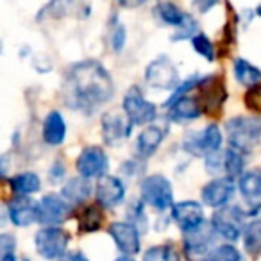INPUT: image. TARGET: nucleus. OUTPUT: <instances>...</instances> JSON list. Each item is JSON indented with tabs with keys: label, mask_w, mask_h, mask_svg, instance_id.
Here are the masks:
<instances>
[{
	"label": "nucleus",
	"mask_w": 261,
	"mask_h": 261,
	"mask_svg": "<svg viewBox=\"0 0 261 261\" xmlns=\"http://www.w3.org/2000/svg\"><path fill=\"white\" fill-rule=\"evenodd\" d=\"M199 91H200V98H199V106L202 109V113L207 115H218V111L222 109V104L227 98V91L225 86L222 83L220 77L217 75H210L206 79L199 81Z\"/></svg>",
	"instance_id": "nucleus-10"
},
{
	"label": "nucleus",
	"mask_w": 261,
	"mask_h": 261,
	"mask_svg": "<svg viewBox=\"0 0 261 261\" xmlns=\"http://www.w3.org/2000/svg\"><path fill=\"white\" fill-rule=\"evenodd\" d=\"M23 261H27V259H23Z\"/></svg>",
	"instance_id": "nucleus-50"
},
{
	"label": "nucleus",
	"mask_w": 261,
	"mask_h": 261,
	"mask_svg": "<svg viewBox=\"0 0 261 261\" xmlns=\"http://www.w3.org/2000/svg\"><path fill=\"white\" fill-rule=\"evenodd\" d=\"M70 211H72V207L63 197L48 193L40 202V218H38V222L48 225V227L63 224L70 217Z\"/></svg>",
	"instance_id": "nucleus-13"
},
{
	"label": "nucleus",
	"mask_w": 261,
	"mask_h": 261,
	"mask_svg": "<svg viewBox=\"0 0 261 261\" xmlns=\"http://www.w3.org/2000/svg\"><path fill=\"white\" fill-rule=\"evenodd\" d=\"M211 243V231L204 227V224L199 229L188 232L186 236V252L190 254H200L207 249Z\"/></svg>",
	"instance_id": "nucleus-26"
},
{
	"label": "nucleus",
	"mask_w": 261,
	"mask_h": 261,
	"mask_svg": "<svg viewBox=\"0 0 261 261\" xmlns=\"http://www.w3.org/2000/svg\"><path fill=\"white\" fill-rule=\"evenodd\" d=\"M172 218L185 232H192L204 224V210L195 200H185L172 206Z\"/></svg>",
	"instance_id": "nucleus-12"
},
{
	"label": "nucleus",
	"mask_w": 261,
	"mask_h": 261,
	"mask_svg": "<svg viewBox=\"0 0 261 261\" xmlns=\"http://www.w3.org/2000/svg\"><path fill=\"white\" fill-rule=\"evenodd\" d=\"M234 77L240 84L247 88H252L254 84L261 83V70L250 65L245 59H236L234 61Z\"/></svg>",
	"instance_id": "nucleus-24"
},
{
	"label": "nucleus",
	"mask_w": 261,
	"mask_h": 261,
	"mask_svg": "<svg viewBox=\"0 0 261 261\" xmlns=\"http://www.w3.org/2000/svg\"><path fill=\"white\" fill-rule=\"evenodd\" d=\"M245 106L254 113L261 115V83L254 84L252 88H249V91L245 93Z\"/></svg>",
	"instance_id": "nucleus-37"
},
{
	"label": "nucleus",
	"mask_w": 261,
	"mask_h": 261,
	"mask_svg": "<svg viewBox=\"0 0 261 261\" xmlns=\"http://www.w3.org/2000/svg\"><path fill=\"white\" fill-rule=\"evenodd\" d=\"M109 234L123 254H136L140 250V234L135 225L125 222H115L109 225Z\"/></svg>",
	"instance_id": "nucleus-17"
},
{
	"label": "nucleus",
	"mask_w": 261,
	"mask_h": 261,
	"mask_svg": "<svg viewBox=\"0 0 261 261\" xmlns=\"http://www.w3.org/2000/svg\"><path fill=\"white\" fill-rule=\"evenodd\" d=\"M156 13L161 18V22L167 23V25L175 27V29H177V27L186 20V16H188L186 13H182L177 6L172 4V2H161V4H158Z\"/></svg>",
	"instance_id": "nucleus-27"
},
{
	"label": "nucleus",
	"mask_w": 261,
	"mask_h": 261,
	"mask_svg": "<svg viewBox=\"0 0 261 261\" xmlns=\"http://www.w3.org/2000/svg\"><path fill=\"white\" fill-rule=\"evenodd\" d=\"M243 154H240L234 149L225 150V174L227 177H236V175H242L243 172Z\"/></svg>",
	"instance_id": "nucleus-31"
},
{
	"label": "nucleus",
	"mask_w": 261,
	"mask_h": 261,
	"mask_svg": "<svg viewBox=\"0 0 261 261\" xmlns=\"http://www.w3.org/2000/svg\"><path fill=\"white\" fill-rule=\"evenodd\" d=\"M77 2L79 0H50L47 6L40 11L38 20L43 18H59V16H65L72 11V8L75 9Z\"/></svg>",
	"instance_id": "nucleus-28"
},
{
	"label": "nucleus",
	"mask_w": 261,
	"mask_h": 261,
	"mask_svg": "<svg viewBox=\"0 0 261 261\" xmlns=\"http://www.w3.org/2000/svg\"><path fill=\"white\" fill-rule=\"evenodd\" d=\"M257 15L261 16V6H259V8H257Z\"/></svg>",
	"instance_id": "nucleus-48"
},
{
	"label": "nucleus",
	"mask_w": 261,
	"mask_h": 261,
	"mask_svg": "<svg viewBox=\"0 0 261 261\" xmlns=\"http://www.w3.org/2000/svg\"><path fill=\"white\" fill-rule=\"evenodd\" d=\"M4 174V163H2V160H0V175Z\"/></svg>",
	"instance_id": "nucleus-47"
},
{
	"label": "nucleus",
	"mask_w": 261,
	"mask_h": 261,
	"mask_svg": "<svg viewBox=\"0 0 261 261\" xmlns=\"http://www.w3.org/2000/svg\"><path fill=\"white\" fill-rule=\"evenodd\" d=\"M238 188L242 192L243 199L256 211L261 206V168H256V170L245 172V174L240 175Z\"/></svg>",
	"instance_id": "nucleus-19"
},
{
	"label": "nucleus",
	"mask_w": 261,
	"mask_h": 261,
	"mask_svg": "<svg viewBox=\"0 0 261 261\" xmlns=\"http://www.w3.org/2000/svg\"><path fill=\"white\" fill-rule=\"evenodd\" d=\"M129 218L130 225H135L136 229H147V217L143 213V207L140 202H135L133 206H129Z\"/></svg>",
	"instance_id": "nucleus-38"
},
{
	"label": "nucleus",
	"mask_w": 261,
	"mask_h": 261,
	"mask_svg": "<svg viewBox=\"0 0 261 261\" xmlns=\"http://www.w3.org/2000/svg\"><path fill=\"white\" fill-rule=\"evenodd\" d=\"M91 195V185L90 179L86 177H75L70 179L65 186H63V199L68 204H83Z\"/></svg>",
	"instance_id": "nucleus-22"
},
{
	"label": "nucleus",
	"mask_w": 261,
	"mask_h": 261,
	"mask_svg": "<svg viewBox=\"0 0 261 261\" xmlns=\"http://www.w3.org/2000/svg\"><path fill=\"white\" fill-rule=\"evenodd\" d=\"M70 236L66 231L56 227V225H50V227H43L36 232V238H34V243H36V250L41 257L45 259H59L66 254V247H68Z\"/></svg>",
	"instance_id": "nucleus-4"
},
{
	"label": "nucleus",
	"mask_w": 261,
	"mask_h": 261,
	"mask_svg": "<svg viewBox=\"0 0 261 261\" xmlns=\"http://www.w3.org/2000/svg\"><path fill=\"white\" fill-rule=\"evenodd\" d=\"M225 130L231 149L247 154L261 140V120L256 116H234L225 123Z\"/></svg>",
	"instance_id": "nucleus-2"
},
{
	"label": "nucleus",
	"mask_w": 261,
	"mask_h": 261,
	"mask_svg": "<svg viewBox=\"0 0 261 261\" xmlns=\"http://www.w3.org/2000/svg\"><path fill=\"white\" fill-rule=\"evenodd\" d=\"M199 34V23L193 16H186V20L177 27V33L172 36L174 41H179V40H188V38H193Z\"/></svg>",
	"instance_id": "nucleus-34"
},
{
	"label": "nucleus",
	"mask_w": 261,
	"mask_h": 261,
	"mask_svg": "<svg viewBox=\"0 0 261 261\" xmlns=\"http://www.w3.org/2000/svg\"><path fill=\"white\" fill-rule=\"evenodd\" d=\"M0 52H2V43H0Z\"/></svg>",
	"instance_id": "nucleus-49"
},
{
	"label": "nucleus",
	"mask_w": 261,
	"mask_h": 261,
	"mask_svg": "<svg viewBox=\"0 0 261 261\" xmlns=\"http://www.w3.org/2000/svg\"><path fill=\"white\" fill-rule=\"evenodd\" d=\"M102 138L106 145L116 147L123 143L133 133V122L122 111H108L102 115Z\"/></svg>",
	"instance_id": "nucleus-8"
},
{
	"label": "nucleus",
	"mask_w": 261,
	"mask_h": 261,
	"mask_svg": "<svg viewBox=\"0 0 261 261\" xmlns=\"http://www.w3.org/2000/svg\"><path fill=\"white\" fill-rule=\"evenodd\" d=\"M9 220L18 227H27L40 218V204L27 197H18L8 206Z\"/></svg>",
	"instance_id": "nucleus-16"
},
{
	"label": "nucleus",
	"mask_w": 261,
	"mask_h": 261,
	"mask_svg": "<svg viewBox=\"0 0 261 261\" xmlns=\"http://www.w3.org/2000/svg\"><path fill=\"white\" fill-rule=\"evenodd\" d=\"M143 261H179V252L172 245H158L143 254Z\"/></svg>",
	"instance_id": "nucleus-30"
},
{
	"label": "nucleus",
	"mask_w": 261,
	"mask_h": 261,
	"mask_svg": "<svg viewBox=\"0 0 261 261\" xmlns=\"http://www.w3.org/2000/svg\"><path fill=\"white\" fill-rule=\"evenodd\" d=\"M243 245H245L247 252L261 254V220H254L243 231Z\"/></svg>",
	"instance_id": "nucleus-29"
},
{
	"label": "nucleus",
	"mask_w": 261,
	"mask_h": 261,
	"mask_svg": "<svg viewBox=\"0 0 261 261\" xmlns=\"http://www.w3.org/2000/svg\"><path fill=\"white\" fill-rule=\"evenodd\" d=\"M167 133H168V127L163 125V123H160V125H158V123L147 125L145 129L140 133L138 142H136V152H138V156L142 158V160H147V158L152 156V154L160 149L161 143H163Z\"/></svg>",
	"instance_id": "nucleus-15"
},
{
	"label": "nucleus",
	"mask_w": 261,
	"mask_h": 261,
	"mask_svg": "<svg viewBox=\"0 0 261 261\" xmlns=\"http://www.w3.org/2000/svg\"><path fill=\"white\" fill-rule=\"evenodd\" d=\"M16 247V238L9 232H4V234H0V261L4 259L6 256L13 254Z\"/></svg>",
	"instance_id": "nucleus-39"
},
{
	"label": "nucleus",
	"mask_w": 261,
	"mask_h": 261,
	"mask_svg": "<svg viewBox=\"0 0 261 261\" xmlns=\"http://www.w3.org/2000/svg\"><path fill=\"white\" fill-rule=\"evenodd\" d=\"M168 108H170V118L175 120V122H192V120L199 118L202 115L199 100L193 97H188V95L172 102Z\"/></svg>",
	"instance_id": "nucleus-21"
},
{
	"label": "nucleus",
	"mask_w": 261,
	"mask_h": 261,
	"mask_svg": "<svg viewBox=\"0 0 261 261\" xmlns=\"http://www.w3.org/2000/svg\"><path fill=\"white\" fill-rule=\"evenodd\" d=\"M206 170L213 175L225 172V150L224 152H222V150H217V152L206 156Z\"/></svg>",
	"instance_id": "nucleus-35"
},
{
	"label": "nucleus",
	"mask_w": 261,
	"mask_h": 261,
	"mask_svg": "<svg viewBox=\"0 0 261 261\" xmlns=\"http://www.w3.org/2000/svg\"><path fill=\"white\" fill-rule=\"evenodd\" d=\"M123 113L133 122V125H145L158 116V109L152 102L143 97L138 86H130L123 97Z\"/></svg>",
	"instance_id": "nucleus-5"
},
{
	"label": "nucleus",
	"mask_w": 261,
	"mask_h": 261,
	"mask_svg": "<svg viewBox=\"0 0 261 261\" xmlns=\"http://www.w3.org/2000/svg\"><path fill=\"white\" fill-rule=\"evenodd\" d=\"M66 123L59 111H50L43 122V142L50 147H58L65 142Z\"/></svg>",
	"instance_id": "nucleus-20"
},
{
	"label": "nucleus",
	"mask_w": 261,
	"mask_h": 261,
	"mask_svg": "<svg viewBox=\"0 0 261 261\" xmlns=\"http://www.w3.org/2000/svg\"><path fill=\"white\" fill-rule=\"evenodd\" d=\"M109 167V161L106 152L100 147H86L77 158V170L81 177L93 179L102 177Z\"/></svg>",
	"instance_id": "nucleus-11"
},
{
	"label": "nucleus",
	"mask_w": 261,
	"mask_h": 261,
	"mask_svg": "<svg viewBox=\"0 0 261 261\" xmlns=\"http://www.w3.org/2000/svg\"><path fill=\"white\" fill-rule=\"evenodd\" d=\"M220 145H222V133L215 123L207 125L206 129L200 130V133H192V135H188L185 138V143H182L186 152H190L195 158L210 156V154L220 150Z\"/></svg>",
	"instance_id": "nucleus-7"
},
{
	"label": "nucleus",
	"mask_w": 261,
	"mask_h": 261,
	"mask_svg": "<svg viewBox=\"0 0 261 261\" xmlns=\"http://www.w3.org/2000/svg\"><path fill=\"white\" fill-rule=\"evenodd\" d=\"M218 0H195V6L200 13H207L210 9H213L217 6Z\"/></svg>",
	"instance_id": "nucleus-40"
},
{
	"label": "nucleus",
	"mask_w": 261,
	"mask_h": 261,
	"mask_svg": "<svg viewBox=\"0 0 261 261\" xmlns=\"http://www.w3.org/2000/svg\"><path fill=\"white\" fill-rule=\"evenodd\" d=\"M63 175H65V165H63V163H56L54 168H52V172H50L52 181H54V182L61 181Z\"/></svg>",
	"instance_id": "nucleus-41"
},
{
	"label": "nucleus",
	"mask_w": 261,
	"mask_h": 261,
	"mask_svg": "<svg viewBox=\"0 0 261 261\" xmlns=\"http://www.w3.org/2000/svg\"><path fill=\"white\" fill-rule=\"evenodd\" d=\"M240 252L232 245H220L207 254L206 261H240Z\"/></svg>",
	"instance_id": "nucleus-33"
},
{
	"label": "nucleus",
	"mask_w": 261,
	"mask_h": 261,
	"mask_svg": "<svg viewBox=\"0 0 261 261\" xmlns=\"http://www.w3.org/2000/svg\"><path fill=\"white\" fill-rule=\"evenodd\" d=\"M2 261H16V257H15V254H9V256H6Z\"/></svg>",
	"instance_id": "nucleus-45"
},
{
	"label": "nucleus",
	"mask_w": 261,
	"mask_h": 261,
	"mask_svg": "<svg viewBox=\"0 0 261 261\" xmlns=\"http://www.w3.org/2000/svg\"><path fill=\"white\" fill-rule=\"evenodd\" d=\"M11 188L13 192L22 197L33 195L41 188V181L34 172H23V174H18L16 177L11 179Z\"/></svg>",
	"instance_id": "nucleus-25"
},
{
	"label": "nucleus",
	"mask_w": 261,
	"mask_h": 261,
	"mask_svg": "<svg viewBox=\"0 0 261 261\" xmlns=\"http://www.w3.org/2000/svg\"><path fill=\"white\" fill-rule=\"evenodd\" d=\"M211 224L218 234L224 236L225 240L234 242L243 231V213L236 206H222L213 213Z\"/></svg>",
	"instance_id": "nucleus-9"
},
{
	"label": "nucleus",
	"mask_w": 261,
	"mask_h": 261,
	"mask_svg": "<svg viewBox=\"0 0 261 261\" xmlns=\"http://www.w3.org/2000/svg\"><path fill=\"white\" fill-rule=\"evenodd\" d=\"M122 8H129V9H133V8H140L142 4H145L147 0H116Z\"/></svg>",
	"instance_id": "nucleus-43"
},
{
	"label": "nucleus",
	"mask_w": 261,
	"mask_h": 261,
	"mask_svg": "<svg viewBox=\"0 0 261 261\" xmlns=\"http://www.w3.org/2000/svg\"><path fill=\"white\" fill-rule=\"evenodd\" d=\"M61 95L70 109L91 115L111 100L115 95V84L100 63L84 59L68 68Z\"/></svg>",
	"instance_id": "nucleus-1"
},
{
	"label": "nucleus",
	"mask_w": 261,
	"mask_h": 261,
	"mask_svg": "<svg viewBox=\"0 0 261 261\" xmlns=\"http://www.w3.org/2000/svg\"><path fill=\"white\" fill-rule=\"evenodd\" d=\"M192 43H193V48H195L197 54H200L202 58H206L207 61H215V47L206 34L199 33L197 36H193Z\"/></svg>",
	"instance_id": "nucleus-32"
},
{
	"label": "nucleus",
	"mask_w": 261,
	"mask_h": 261,
	"mask_svg": "<svg viewBox=\"0 0 261 261\" xmlns=\"http://www.w3.org/2000/svg\"><path fill=\"white\" fill-rule=\"evenodd\" d=\"M202 202L211 207H222L234 195V181L232 177H220L207 182L200 192Z\"/></svg>",
	"instance_id": "nucleus-14"
},
{
	"label": "nucleus",
	"mask_w": 261,
	"mask_h": 261,
	"mask_svg": "<svg viewBox=\"0 0 261 261\" xmlns=\"http://www.w3.org/2000/svg\"><path fill=\"white\" fill-rule=\"evenodd\" d=\"M77 222H79L81 232H93L102 227L104 222V213L98 206H88L77 213Z\"/></svg>",
	"instance_id": "nucleus-23"
},
{
	"label": "nucleus",
	"mask_w": 261,
	"mask_h": 261,
	"mask_svg": "<svg viewBox=\"0 0 261 261\" xmlns=\"http://www.w3.org/2000/svg\"><path fill=\"white\" fill-rule=\"evenodd\" d=\"M125 197V186L118 177L104 175L97 185V200L104 207H115Z\"/></svg>",
	"instance_id": "nucleus-18"
},
{
	"label": "nucleus",
	"mask_w": 261,
	"mask_h": 261,
	"mask_svg": "<svg viewBox=\"0 0 261 261\" xmlns=\"http://www.w3.org/2000/svg\"><path fill=\"white\" fill-rule=\"evenodd\" d=\"M109 40H111V47L115 52H120L123 48V45H125L127 31H125V27L118 22V20L111 25V38H109Z\"/></svg>",
	"instance_id": "nucleus-36"
},
{
	"label": "nucleus",
	"mask_w": 261,
	"mask_h": 261,
	"mask_svg": "<svg viewBox=\"0 0 261 261\" xmlns=\"http://www.w3.org/2000/svg\"><path fill=\"white\" fill-rule=\"evenodd\" d=\"M115 261H133L130 257H127V256H123V257H118V259H115Z\"/></svg>",
	"instance_id": "nucleus-46"
},
{
	"label": "nucleus",
	"mask_w": 261,
	"mask_h": 261,
	"mask_svg": "<svg viewBox=\"0 0 261 261\" xmlns=\"http://www.w3.org/2000/svg\"><path fill=\"white\" fill-rule=\"evenodd\" d=\"M142 199L154 210L165 211L174 206V192L172 185L165 175L154 174L145 177L142 182Z\"/></svg>",
	"instance_id": "nucleus-3"
},
{
	"label": "nucleus",
	"mask_w": 261,
	"mask_h": 261,
	"mask_svg": "<svg viewBox=\"0 0 261 261\" xmlns=\"http://www.w3.org/2000/svg\"><path fill=\"white\" fill-rule=\"evenodd\" d=\"M9 218V213H8V210H4V207L0 206V225H4L6 224V220Z\"/></svg>",
	"instance_id": "nucleus-44"
},
{
	"label": "nucleus",
	"mask_w": 261,
	"mask_h": 261,
	"mask_svg": "<svg viewBox=\"0 0 261 261\" xmlns=\"http://www.w3.org/2000/svg\"><path fill=\"white\" fill-rule=\"evenodd\" d=\"M145 81L150 88L175 90L179 86V73L168 56H160L145 68Z\"/></svg>",
	"instance_id": "nucleus-6"
},
{
	"label": "nucleus",
	"mask_w": 261,
	"mask_h": 261,
	"mask_svg": "<svg viewBox=\"0 0 261 261\" xmlns=\"http://www.w3.org/2000/svg\"><path fill=\"white\" fill-rule=\"evenodd\" d=\"M61 261H90L83 252H68L61 257Z\"/></svg>",
	"instance_id": "nucleus-42"
}]
</instances>
